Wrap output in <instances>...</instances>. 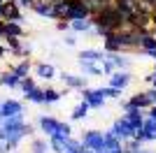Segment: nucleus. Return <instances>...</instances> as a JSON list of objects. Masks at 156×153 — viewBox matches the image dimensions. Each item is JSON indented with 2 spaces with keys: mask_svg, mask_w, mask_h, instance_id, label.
Instances as JSON below:
<instances>
[{
  "mask_svg": "<svg viewBox=\"0 0 156 153\" xmlns=\"http://www.w3.org/2000/svg\"><path fill=\"white\" fill-rule=\"evenodd\" d=\"M42 93H44V104H56V102H58L61 97L65 95L63 90H58V88H51V86L42 88Z\"/></svg>",
  "mask_w": 156,
  "mask_h": 153,
  "instance_id": "obj_26",
  "label": "nucleus"
},
{
  "mask_svg": "<svg viewBox=\"0 0 156 153\" xmlns=\"http://www.w3.org/2000/svg\"><path fill=\"white\" fill-rule=\"evenodd\" d=\"M63 153H84V144H82V139L70 137V139L65 141V151Z\"/></svg>",
  "mask_w": 156,
  "mask_h": 153,
  "instance_id": "obj_30",
  "label": "nucleus"
},
{
  "mask_svg": "<svg viewBox=\"0 0 156 153\" xmlns=\"http://www.w3.org/2000/svg\"><path fill=\"white\" fill-rule=\"evenodd\" d=\"M135 137L142 141V144H147V141H156V121H154V118L147 116L144 123L135 130Z\"/></svg>",
  "mask_w": 156,
  "mask_h": 153,
  "instance_id": "obj_9",
  "label": "nucleus"
},
{
  "mask_svg": "<svg viewBox=\"0 0 156 153\" xmlns=\"http://www.w3.org/2000/svg\"><path fill=\"white\" fill-rule=\"evenodd\" d=\"M91 21H93L96 28H105V30H110V32H114V30H119V28L128 25V23H126V19L117 12V7L112 5V2H107V5H103L98 12H93L91 14Z\"/></svg>",
  "mask_w": 156,
  "mask_h": 153,
  "instance_id": "obj_1",
  "label": "nucleus"
},
{
  "mask_svg": "<svg viewBox=\"0 0 156 153\" xmlns=\"http://www.w3.org/2000/svg\"><path fill=\"white\" fill-rule=\"evenodd\" d=\"M35 86H37V81H35V76H23V79H21V83H19V88L23 90V93H28V90L30 88H35Z\"/></svg>",
  "mask_w": 156,
  "mask_h": 153,
  "instance_id": "obj_36",
  "label": "nucleus"
},
{
  "mask_svg": "<svg viewBox=\"0 0 156 153\" xmlns=\"http://www.w3.org/2000/svg\"><path fill=\"white\" fill-rule=\"evenodd\" d=\"M107 83L114 86V88L126 90L130 83H133V74H130V70H114L110 76H107Z\"/></svg>",
  "mask_w": 156,
  "mask_h": 153,
  "instance_id": "obj_8",
  "label": "nucleus"
},
{
  "mask_svg": "<svg viewBox=\"0 0 156 153\" xmlns=\"http://www.w3.org/2000/svg\"><path fill=\"white\" fill-rule=\"evenodd\" d=\"M151 104H154L151 90H137V93H133L128 100H121V107H124V111H126V109H130V107H135V109H144V111H147Z\"/></svg>",
  "mask_w": 156,
  "mask_h": 153,
  "instance_id": "obj_3",
  "label": "nucleus"
},
{
  "mask_svg": "<svg viewBox=\"0 0 156 153\" xmlns=\"http://www.w3.org/2000/svg\"><path fill=\"white\" fill-rule=\"evenodd\" d=\"M70 30L72 32H93L91 16H89V19H75V21H70Z\"/></svg>",
  "mask_w": 156,
  "mask_h": 153,
  "instance_id": "obj_21",
  "label": "nucleus"
},
{
  "mask_svg": "<svg viewBox=\"0 0 156 153\" xmlns=\"http://www.w3.org/2000/svg\"><path fill=\"white\" fill-rule=\"evenodd\" d=\"M9 70H12L16 76H21V79H23V76H28V74H30V70H33V65H30V58H21L19 63H14L12 67H9Z\"/></svg>",
  "mask_w": 156,
  "mask_h": 153,
  "instance_id": "obj_22",
  "label": "nucleus"
},
{
  "mask_svg": "<svg viewBox=\"0 0 156 153\" xmlns=\"http://www.w3.org/2000/svg\"><path fill=\"white\" fill-rule=\"evenodd\" d=\"M151 88H156V65H154V81H151Z\"/></svg>",
  "mask_w": 156,
  "mask_h": 153,
  "instance_id": "obj_45",
  "label": "nucleus"
},
{
  "mask_svg": "<svg viewBox=\"0 0 156 153\" xmlns=\"http://www.w3.org/2000/svg\"><path fill=\"white\" fill-rule=\"evenodd\" d=\"M103 90H105V97H107V100H119V97L124 95V90H121V88H114V86H110V83L103 86Z\"/></svg>",
  "mask_w": 156,
  "mask_h": 153,
  "instance_id": "obj_33",
  "label": "nucleus"
},
{
  "mask_svg": "<svg viewBox=\"0 0 156 153\" xmlns=\"http://www.w3.org/2000/svg\"><path fill=\"white\" fill-rule=\"evenodd\" d=\"M23 97H26L28 102H33V104H44V93H42L40 86H35V88H30L28 93H23Z\"/></svg>",
  "mask_w": 156,
  "mask_h": 153,
  "instance_id": "obj_29",
  "label": "nucleus"
},
{
  "mask_svg": "<svg viewBox=\"0 0 156 153\" xmlns=\"http://www.w3.org/2000/svg\"><path fill=\"white\" fill-rule=\"evenodd\" d=\"M12 153H19V151H12Z\"/></svg>",
  "mask_w": 156,
  "mask_h": 153,
  "instance_id": "obj_48",
  "label": "nucleus"
},
{
  "mask_svg": "<svg viewBox=\"0 0 156 153\" xmlns=\"http://www.w3.org/2000/svg\"><path fill=\"white\" fill-rule=\"evenodd\" d=\"M89 111H91V107H89V104H86V102L82 100V102H79V104H77V107L72 109L70 118H72V121H84L86 116H89Z\"/></svg>",
  "mask_w": 156,
  "mask_h": 153,
  "instance_id": "obj_28",
  "label": "nucleus"
},
{
  "mask_svg": "<svg viewBox=\"0 0 156 153\" xmlns=\"http://www.w3.org/2000/svg\"><path fill=\"white\" fill-rule=\"evenodd\" d=\"M28 153H51L49 151V141L42 139V137H33L30 146H28Z\"/></svg>",
  "mask_w": 156,
  "mask_h": 153,
  "instance_id": "obj_23",
  "label": "nucleus"
},
{
  "mask_svg": "<svg viewBox=\"0 0 156 153\" xmlns=\"http://www.w3.org/2000/svg\"><path fill=\"white\" fill-rule=\"evenodd\" d=\"M140 51H142V53L156 51V32H154V28H149V30L142 32V37H140Z\"/></svg>",
  "mask_w": 156,
  "mask_h": 153,
  "instance_id": "obj_18",
  "label": "nucleus"
},
{
  "mask_svg": "<svg viewBox=\"0 0 156 153\" xmlns=\"http://www.w3.org/2000/svg\"><path fill=\"white\" fill-rule=\"evenodd\" d=\"M2 19L5 21H23V9L14 0H5L2 2Z\"/></svg>",
  "mask_w": 156,
  "mask_h": 153,
  "instance_id": "obj_14",
  "label": "nucleus"
},
{
  "mask_svg": "<svg viewBox=\"0 0 156 153\" xmlns=\"http://www.w3.org/2000/svg\"><path fill=\"white\" fill-rule=\"evenodd\" d=\"M51 2H56V0H51Z\"/></svg>",
  "mask_w": 156,
  "mask_h": 153,
  "instance_id": "obj_49",
  "label": "nucleus"
},
{
  "mask_svg": "<svg viewBox=\"0 0 156 153\" xmlns=\"http://www.w3.org/2000/svg\"><path fill=\"white\" fill-rule=\"evenodd\" d=\"M56 28H58L61 32H68L70 30V21L68 19H56Z\"/></svg>",
  "mask_w": 156,
  "mask_h": 153,
  "instance_id": "obj_38",
  "label": "nucleus"
},
{
  "mask_svg": "<svg viewBox=\"0 0 156 153\" xmlns=\"http://www.w3.org/2000/svg\"><path fill=\"white\" fill-rule=\"evenodd\" d=\"M128 25L135 28V30H149L151 28V7H147L144 2L137 0V9H135V14L128 19Z\"/></svg>",
  "mask_w": 156,
  "mask_h": 153,
  "instance_id": "obj_2",
  "label": "nucleus"
},
{
  "mask_svg": "<svg viewBox=\"0 0 156 153\" xmlns=\"http://www.w3.org/2000/svg\"><path fill=\"white\" fill-rule=\"evenodd\" d=\"M100 67H103V74H105V76H110L112 72L117 70V67H114V63L110 60V56H107V53H105V56H103V60H100Z\"/></svg>",
  "mask_w": 156,
  "mask_h": 153,
  "instance_id": "obj_34",
  "label": "nucleus"
},
{
  "mask_svg": "<svg viewBox=\"0 0 156 153\" xmlns=\"http://www.w3.org/2000/svg\"><path fill=\"white\" fill-rule=\"evenodd\" d=\"M147 116H149V118H154V121H156V104H151V107L147 109Z\"/></svg>",
  "mask_w": 156,
  "mask_h": 153,
  "instance_id": "obj_41",
  "label": "nucleus"
},
{
  "mask_svg": "<svg viewBox=\"0 0 156 153\" xmlns=\"http://www.w3.org/2000/svg\"><path fill=\"white\" fill-rule=\"evenodd\" d=\"M26 109H23V102L14 100V97H7V100L0 102V118H9V116H23Z\"/></svg>",
  "mask_w": 156,
  "mask_h": 153,
  "instance_id": "obj_5",
  "label": "nucleus"
},
{
  "mask_svg": "<svg viewBox=\"0 0 156 153\" xmlns=\"http://www.w3.org/2000/svg\"><path fill=\"white\" fill-rule=\"evenodd\" d=\"M79 139H82L84 148H93V151H98V148L103 146V130H84Z\"/></svg>",
  "mask_w": 156,
  "mask_h": 153,
  "instance_id": "obj_12",
  "label": "nucleus"
},
{
  "mask_svg": "<svg viewBox=\"0 0 156 153\" xmlns=\"http://www.w3.org/2000/svg\"><path fill=\"white\" fill-rule=\"evenodd\" d=\"M63 44H65V46H75V44H77V35H75V32H65Z\"/></svg>",
  "mask_w": 156,
  "mask_h": 153,
  "instance_id": "obj_37",
  "label": "nucleus"
},
{
  "mask_svg": "<svg viewBox=\"0 0 156 153\" xmlns=\"http://www.w3.org/2000/svg\"><path fill=\"white\" fill-rule=\"evenodd\" d=\"M142 81H144V83H149V86H151V81H154V72H149V74H144V76H142Z\"/></svg>",
  "mask_w": 156,
  "mask_h": 153,
  "instance_id": "obj_42",
  "label": "nucleus"
},
{
  "mask_svg": "<svg viewBox=\"0 0 156 153\" xmlns=\"http://www.w3.org/2000/svg\"><path fill=\"white\" fill-rule=\"evenodd\" d=\"M103 56H105V51L100 49H82L77 53V60L79 63H100Z\"/></svg>",
  "mask_w": 156,
  "mask_h": 153,
  "instance_id": "obj_17",
  "label": "nucleus"
},
{
  "mask_svg": "<svg viewBox=\"0 0 156 153\" xmlns=\"http://www.w3.org/2000/svg\"><path fill=\"white\" fill-rule=\"evenodd\" d=\"M84 153H96V151H93V148H84Z\"/></svg>",
  "mask_w": 156,
  "mask_h": 153,
  "instance_id": "obj_47",
  "label": "nucleus"
},
{
  "mask_svg": "<svg viewBox=\"0 0 156 153\" xmlns=\"http://www.w3.org/2000/svg\"><path fill=\"white\" fill-rule=\"evenodd\" d=\"M19 83H21V76H16L12 70L0 72V86L2 88H19Z\"/></svg>",
  "mask_w": 156,
  "mask_h": 153,
  "instance_id": "obj_19",
  "label": "nucleus"
},
{
  "mask_svg": "<svg viewBox=\"0 0 156 153\" xmlns=\"http://www.w3.org/2000/svg\"><path fill=\"white\" fill-rule=\"evenodd\" d=\"M124 118H126V121H128L130 125L137 130V127L144 123V118H147V111H144V109H135V107H130V109H126V111H124Z\"/></svg>",
  "mask_w": 156,
  "mask_h": 153,
  "instance_id": "obj_16",
  "label": "nucleus"
},
{
  "mask_svg": "<svg viewBox=\"0 0 156 153\" xmlns=\"http://www.w3.org/2000/svg\"><path fill=\"white\" fill-rule=\"evenodd\" d=\"M51 137H54V134H51ZM56 137H63V139H70V137H72V127H70V123L61 121V125H58V132H56Z\"/></svg>",
  "mask_w": 156,
  "mask_h": 153,
  "instance_id": "obj_35",
  "label": "nucleus"
},
{
  "mask_svg": "<svg viewBox=\"0 0 156 153\" xmlns=\"http://www.w3.org/2000/svg\"><path fill=\"white\" fill-rule=\"evenodd\" d=\"M7 56H9V49H7V44H0V60H5Z\"/></svg>",
  "mask_w": 156,
  "mask_h": 153,
  "instance_id": "obj_40",
  "label": "nucleus"
},
{
  "mask_svg": "<svg viewBox=\"0 0 156 153\" xmlns=\"http://www.w3.org/2000/svg\"><path fill=\"white\" fill-rule=\"evenodd\" d=\"M30 12H35L42 19H54V2L51 0H33Z\"/></svg>",
  "mask_w": 156,
  "mask_h": 153,
  "instance_id": "obj_15",
  "label": "nucleus"
},
{
  "mask_svg": "<svg viewBox=\"0 0 156 153\" xmlns=\"http://www.w3.org/2000/svg\"><path fill=\"white\" fill-rule=\"evenodd\" d=\"M5 44H7V49H9V53H14V56L19 58L21 46H23V39H21V37H14V35H7V37H5Z\"/></svg>",
  "mask_w": 156,
  "mask_h": 153,
  "instance_id": "obj_27",
  "label": "nucleus"
},
{
  "mask_svg": "<svg viewBox=\"0 0 156 153\" xmlns=\"http://www.w3.org/2000/svg\"><path fill=\"white\" fill-rule=\"evenodd\" d=\"M14 2H16L21 9H30V5H33V0H14Z\"/></svg>",
  "mask_w": 156,
  "mask_h": 153,
  "instance_id": "obj_39",
  "label": "nucleus"
},
{
  "mask_svg": "<svg viewBox=\"0 0 156 153\" xmlns=\"http://www.w3.org/2000/svg\"><path fill=\"white\" fill-rule=\"evenodd\" d=\"M79 95H82V100H84L91 109H100L105 102H107L103 86H100V88H91V86H84V88L79 90Z\"/></svg>",
  "mask_w": 156,
  "mask_h": 153,
  "instance_id": "obj_4",
  "label": "nucleus"
},
{
  "mask_svg": "<svg viewBox=\"0 0 156 153\" xmlns=\"http://www.w3.org/2000/svg\"><path fill=\"white\" fill-rule=\"evenodd\" d=\"M79 70H82V74H86V76H105L100 63H79Z\"/></svg>",
  "mask_w": 156,
  "mask_h": 153,
  "instance_id": "obj_24",
  "label": "nucleus"
},
{
  "mask_svg": "<svg viewBox=\"0 0 156 153\" xmlns=\"http://www.w3.org/2000/svg\"><path fill=\"white\" fill-rule=\"evenodd\" d=\"M7 35H14V37H23L26 30H23V25L21 21H5V37Z\"/></svg>",
  "mask_w": 156,
  "mask_h": 153,
  "instance_id": "obj_25",
  "label": "nucleus"
},
{
  "mask_svg": "<svg viewBox=\"0 0 156 153\" xmlns=\"http://www.w3.org/2000/svg\"><path fill=\"white\" fill-rule=\"evenodd\" d=\"M140 148H142V141L137 137H130V139L124 141V153H137Z\"/></svg>",
  "mask_w": 156,
  "mask_h": 153,
  "instance_id": "obj_32",
  "label": "nucleus"
},
{
  "mask_svg": "<svg viewBox=\"0 0 156 153\" xmlns=\"http://www.w3.org/2000/svg\"><path fill=\"white\" fill-rule=\"evenodd\" d=\"M110 130L114 132V137H119L121 141L130 139V137H135V127L130 125V123L126 121L124 116H121V118H117V121L112 123V127H110Z\"/></svg>",
  "mask_w": 156,
  "mask_h": 153,
  "instance_id": "obj_10",
  "label": "nucleus"
},
{
  "mask_svg": "<svg viewBox=\"0 0 156 153\" xmlns=\"http://www.w3.org/2000/svg\"><path fill=\"white\" fill-rule=\"evenodd\" d=\"M151 97H154V104H156V88H151Z\"/></svg>",
  "mask_w": 156,
  "mask_h": 153,
  "instance_id": "obj_46",
  "label": "nucleus"
},
{
  "mask_svg": "<svg viewBox=\"0 0 156 153\" xmlns=\"http://www.w3.org/2000/svg\"><path fill=\"white\" fill-rule=\"evenodd\" d=\"M96 153H124V141L114 137L112 130H107V132H103V146Z\"/></svg>",
  "mask_w": 156,
  "mask_h": 153,
  "instance_id": "obj_6",
  "label": "nucleus"
},
{
  "mask_svg": "<svg viewBox=\"0 0 156 153\" xmlns=\"http://www.w3.org/2000/svg\"><path fill=\"white\" fill-rule=\"evenodd\" d=\"M110 60L114 63L117 70H130V58L126 56V51H114V53H107Z\"/></svg>",
  "mask_w": 156,
  "mask_h": 153,
  "instance_id": "obj_20",
  "label": "nucleus"
},
{
  "mask_svg": "<svg viewBox=\"0 0 156 153\" xmlns=\"http://www.w3.org/2000/svg\"><path fill=\"white\" fill-rule=\"evenodd\" d=\"M0 39H5V19H0Z\"/></svg>",
  "mask_w": 156,
  "mask_h": 153,
  "instance_id": "obj_43",
  "label": "nucleus"
},
{
  "mask_svg": "<svg viewBox=\"0 0 156 153\" xmlns=\"http://www.w3.org/2000/svg\"><path fill=\"white\" fill-rule=\"evenodd\" d=\"M33 72H35V79H42V81H51L58 76V72L51 63H42V60L33 65Z\"/></svg>",
  "mask_w": 156,
  "mask_h": 153,
  "instance_id": "obj_13",
  "label": "nucleus"
},
{
  "mask_svg": "<svg viewBox=\"0 0 156 153\" xmlns=\"http://www.w3.org/2000/svg\"><path fill=\"white\" fill-rule=\"evenodd\" d=\"M137 153H156V151H154V148H144V146H142V148H140Z\"/></svg>",
  "mask_w": 156,
  "mask_h": 153,
  "instance_id": "obj_44",
  "label": "nucleus"
},
{
  "mask_svg": "<svg viewBox=\"0 0 156 153\" xmlns=\"http://www.w3.org/2000/svg\"><path fill=\"white\" fill-rule=\"evenodd\" d=\"M58 79L63 81V86L68 90H82L86 86V79H89V76L86 74H72V72H61Z\"/></svg>",
  "mask_w": 156,
  "mask_h": 153,
  "instance_id": "obj_7",
  "label": "nucleus"
},
{
  "mask_svg": "<svg viewBox=\"0 0 156 153\" xmlns=\"http://www.w3.org/2000/svg\"><path fill=\"white\" fill-rule=\"evenodd\" d=\"M65 141H68V139L56 137V134H54V137H49V151H51V153H63V151H65Z\"/></svg>",
  "mask_w": 156,
  "mask_h": 153,
  "instance_id": "obj_31",
  "label": "nucleus"
},
{
  "mask_svg": "<svg viewBox=\"0 0 156 153\" xmlns=\"http://www.w3.org/2000/svg\"><path fill=\"white\" fill-rule=\"evenodd\" d=\"M58 125H61V118H56V116L42 114V116L37 118V127H40V132L47 134V137H51V134L58 132Z\"/></svg>",
  "mask_w": 156,
  "mask_h": 153,
  "instance_id": "obj_11",
  "label": "nucleus"
}]
</instances>
